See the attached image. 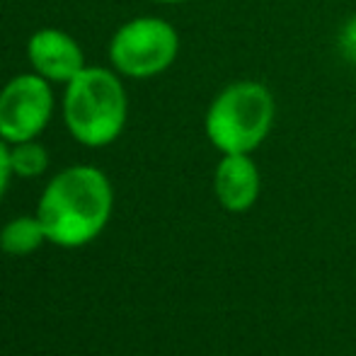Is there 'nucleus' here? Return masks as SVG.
Wrapping results in <instances>:
<instances>
[{
	"mask_svg": "<svg viewBox=\"0 0 356 356\" xmlns=\"http://www.w3.org/2000/svg\"><path fill=\"white\" fill-rule=\"evenodd\" d=\"M114 207L109 177L92 165H73L49 179L37 207V218L54 245L80 248L107 225Z\"/></svg>",
	"mask_w": 356,
	"mask_h": 356,
	"instance_id": "1",
	"label": "nucleus"
},
{
	"mask_svg": "<svg viewBox=\"0 0 356 356\" xmlns=\"http://www.w3.org/2000/svg\"><path fill=\"white\" fill-rule=\"evenodd\" d=\"M63 124L78 143L104 148L127 129L129 95L114 68L85 66L63 85Z\"/></svg>",
	"mask_w": 356,
	"mask_h": 356,
	"instance_id": "2",
	"label": "nucleus"
},
{
	"mask_svg": "<svg viewBox=\"0 0 356 356\" xmlns=\"http://www.w3.org/2000/svg\"><path fill=\"white\" fill-rule=\"evenodd\" d=\"M277 122V99L264 83L233 80L216 92L204 117L209 143L223 153H254Z\"/></svg>",
	"mask_w": 356,
	"mask_h": 356,
	"instance_id": "3",
	"label": "nucleus"
},
{
	"mask_svg": "<svg viewBox=\"0 0 356 356\" xmlns=\"http://www.w3.org/2000/svg\"><path fill=\"white\" fill-rule=\"evenodd\" d=\"M107 56L122 78H155L177 61L179 34L168 19L155 15L131 17L112 34Z\"/></svg>",
	"mask_w": 356,
	"mask_h": 356,
	"instance_id": "4",
	"label": "nucleus"
},
{
	"mask_svg": "<svg viewBox=\"0 0 356 356\" xmlns=\"http://www.w3.org/2000/svg\"><path fill=\"white\" fill-rule=\"evenodd\" d=\"M54 85L34 71L19 73L0 88V138L19 143L37 138L54 117Z\"/></svg>",
	"mask_w": 356,
	"mask_h": 356,
	"instance_id": "5",
	"label": "nucleus"
},
{
	"mask_svg": "<svg viewBox=\"0 0 356 356\" xmlns=\"http://www.w3.org/2000/svg\"><path fill=\"white\" fill-rule=\"evenodd\" d=\"M29 71L42 75L51 85H66L83 71L85 54L73 34L56 27H42L27 39Z\"/></svg>",
	"mask_w": 356,
	"mask_h": 356,
	"instance_id": "6",
	"label": "nucleus"
},
{
	"mask_svg": "<svg viewBox=\"0 0 356 356\" xmlns=\"http://www.w3.org/2000/svg\"><path fill=\"white\" fill-rule=\"evenodd\" d=\"M262 177L252 153H223L213 172V194L230 213H245L257 204Z\"/></svg>",
	"mask_w": 356,
	"mask_h": 356,
	"instance_id": "7",
	"label": "nucleus"
},
{
	"mask_svg": "<svg viewBox=\"0 0 356 356\" xmlns=\"http://www.w3.org/2000/svg\"><path fill=\"white\" fill-rule=\"evenodd\" d=\"M44 240L49 238L37 216H19L0 230V248L8 254H29L42 248Z\"/></svg>",
	"mask_w": 356,
	"mask_h": 356,
	"instance_id": "8",
	"label": "nucleus"
},
{
	"mask_svg": "<svg viewBox=\"0 0 356 356\" xmlns=\"http://www.w3.org/2000/svg\"><path fill=\"white\" fill-rule=\"evenodd\" d=\"M10 168H13L15 177L32 179L47 172L49 168V153L37 138L32 141H19L10 143Z\"/></svg>",
	"mask_w": 356,
	"mask_h": 356,
	"instance_id": "9",
	"label": "nucleus"
},
{
	"mask_svg": "<svg viewBox=\"0 0 356 356\" xmlns=\"http://www.w3.org/2000/svg\"><path fill=\"white\" fill-rule=\"evenodd\" d=\"M337 51L344 61L356 66V15L344 19V24L337 32Z\"/></svg>",
	"mask_w": 356,
	"mask_h": 356,
	"instance_id": "10",
	"label": "nucleus"
},
{
	"mask_svg": "<svg viewBox=\"0 0 356 356\" xmlns=\"http://www.w3.org/2000/svg\"><path fill=\"white\" fill-rule=\"evenodd\" d=\"M10 177H13V168H10V143H5L3 138H0V199H3L5 189H8Z\"/></svg>",
	"mask_w": 356,
	"mask_h": 356,
	"instance_id": "11",
	"label": "nucleus"
},
{
	"mask_svg": "<svg viewBox=\"0 0 356 356\" xmlns=\"http://www.w3.org/2000/svg\"><path fill=\"white\" fill-rule=\"evenodd\" d=\"M150 3H163V5H179V3H189V0H150Z\"/></svg>",
	"mask_w": 356,
	"mask_h": 356,
	"instance_id": "12",
	"label": "nucleus"
}]
</instances>
